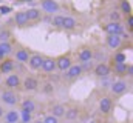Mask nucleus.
I'll return each mask as SVG.
<instances>
[{
  "mask_svg": "<svg viewBox=\"0 0 133 123\" xmlns=\"http://www.w3.org/2000/svg\"><path fill=\"white\" fill-rule=\"evenodd\" d=\"M105 43L110 49L115 51V49H119L122 46V39H121V35H107Z\"/></svg>",
  "mask_w": 133,
  "mask_h": 123,
  "instance_id": "nucleus-15",
  "label": "nucleus"
},
{
  "mask_svg": "<svg viewBox=\"0 0 133 123\" xmlns=\"http://www.w3.org/2000/svg\"><path fill=\"white\" fill-rule=\"evenodd\" d=\"M65 109H66V106L64 103H53L51 108H50V114L57 117V119H62L64 114H65Z\"/></svg>",
  "mask_w": 133,
  "mask_h": 123,
  "instance_id": "nucleus-18",
  "label": "nucleus"
},
{
  "mask_svg": "<svg viewBox=\"0 0 133 123\" xmlns=\"http://www.w3.org/2000/svg\"><path fill=\"white\" fill-rule=\"evenodd\" d=\"M12 51H14V46L9 42H0V60L9 57L12 54Z\"/></svg>",
  "mask_w": 133,
  "mask_h": 123,
  "instance_id": "nucleus-19",
  "label": "nucleus"
},
{
  "mask_svg": "<svg viewBox=\"0 0 133 123\" xmlns=\"http://www.w3.org/2000/svg\"><path fill=\"white\" fill-rule=\"evenodd\" d=\"M79 116H81V109H79V106H70V108H66L65 114H64V117H65L66 120H70V122L77 120Z\"/></svg>",
  "mask_w": 133,
  "mask_h": 123,
  "instance_id": "nucleus-21",
  "label": "nucleus"
},
{
  "mask_svg": "<svg viewBox=\"0 0 133 123\" xmlns=\"http://www.w3.org/2000/svg\"><path fill=\"white\" fill-rule=\"evenodd\" d=\"M22 88L26 92H34L39 89V80L33 77V75H26L23 80H22Z\"/></svg>",
  "mask_w": 133,
  "mask_h": 123,
  "instance_id": "nucleus-8",
  "label": "nucleus"
},
{
  "mask_svg": "<svg viewBox=\"0 0 133 123\" xmlns=\"http://www.w3.org/2000/svg\"><path fill=\"white\" fill-rule=\"evenodd\" d=\"M3 120H5V123H19L20 122V114H19V111H16V109L6 111V112L3 114Z\"/></svg>",
  "mask_w": 133,
  "mask_h": 123,
  "instance_id": "nucleus-20",
  "label": "nucleus"
},
{
  "mask_svg": "<svg viewBox=\"0 0 133 123\" xmlns=\"http://www.w3.org/2000/svg\"><path fill=\"white\" fill-rule=\"evenodd\" d=\"M93 72H95L96 77H99V79H105V77H108V75L111 74V69H110V65H108V63H105V62H99V63L95 66Z\"/></svg>",
  "mask_w": 133,
  "mask_h": 123,
  "instance_id": "nucleus-9",
  "label": "nucleus"
},
{
  "mask_svg": "<svg viewBox=\"0 0 133 123\" xmlns=\"http://www.w3.org/2000/svg\"><path fill=\"white\" fill-rule=\"evenodd\" d=\"M25 14H26V17H28L30 22H37V20L42 19V12H40V9H37V8H30V9H26Z\"/></svg>",
  "mask_w": 133,
  "mask_h": 123,
  "instance_id": "nucleus-25",
  "label": "nucleus"
},
{
  "mask_svg": "<svg viewBox=\"0 0 133 123\" xmlns=\"http://www.w3.org/2000/svg\"><path fill=\"white\" fill-rule=\"evenodd\" d=\"M30 56H31V52H30L28 48H19V49H16V52H14V59L19 62V63H28Z\"/></svg>",
  "mask_w": 133,
  "mask_h": 123,
  "instance_id": "nucleus-16",
  "label": "nucleus"
},
{
  "mask_svg": "<svg viewBox=\"0 0 133 123\" xmlns=\"http://www.w3.org/2000/svg\"><path fill=\"white\" fill-rule=\"evenodd\" d=\"M19 94L12 89H3L0 94V100L3 102V105H8V106H16L19 103Z\"/></svg>",
  "mask_w": 133,
  "mask_h": 123,
  "instance_id": "nucleus-1",
  "label": "nucleus"
},
{
  "mask_svg": "<svg viewBox=\"0 0 133 123\" xmlns=\"http://www.w3.org/2000/svg\"><path fill=\"white\" fill-rule=\"evenodd\" d=\"M9 37H11V34H9V31H0V42H8L9 40Z\"/></svg>",
  "mask_w": 133,
  "mask_h": 123,
  "instance_id": "nucleus-32",
  "label": "nucleus"
},
{
  "mask_svg": "<svg viewBox=\"0 0 133 123\" xmlns=\"http://www.w3.org/2000/svg\"><path fill=\"white\" fill-rule=\"evenodd\" d=\"M125 25H127V28L132 31L133 29V16H125Z\"/></svg>",
  "mask_w": 133,
  "mask_h": 123,
  "instance_id": "nucleus-33",
  "label": "nucleus"
},
{
  "mask_svg": "<svg viewBox=\"0 0 133 123\" xmlns=\"http://www.w3.org/2000/svg\"><path fill=\"white\" fill-rule=\"evenodd\" d=\"M90 123H96V122H90Z\"/></svg>",
  "mask_w": 133,
  "mask_h": 123,
  "instance_id": "nucleus-39",
  "label": "nucleus"
},
{
  "mask_svg": "<svg viewBox=\"0 0 133 123\" xmlns=\"http://www.w3.org/2000/svg\"><path fill=\"white\" fill-rule=\"evenodd\" d=\"M56 59V69H59L61 72H65L66 69L73 65V59H71V54L66 52V54H61L59 57H54Z\"/></svg>",
  "mask_w": 133,
  "mask_h": 123,
  "instance_id": "nucleus-2",
  "label": "nucleus"
},
{
  "mask_svg": "<svg viewBox=\"0 0 133 123\" xmlns=\"http://www.w3.org/2000/svg\"><path fill=\"white\" fill-rule=\"evenodd\" d=\"M95 57V52H93V48L91 46H82L77 52V60L79 63H87V62H91Z\"/></svg>",
  "mask_w": 133,
  "mask_h": 123,
  "instance_id": "nucleus-6",
  "label": "nucleus"
},
{
  "mask_svg": "<svg viewBox=\"0 0 133 123\" xmlns=\"http://www.w3.org/2000/svg\"><path fill=\"white\" fill-rule=\"evenodd\" d=\"M20 108L23 109V111H28V112H36V109H37V103L34 102L33 98H23L22 100V103H20Z\"/></svg>",
  "mask_w": 133,
  "mask_h": 123,
  "instance_id": "nucleus-23",
  "label": "nucleus"
},
{
  "mask_svg": "<svg viewBox=\"0 0 133 123\" xmlns=\"http://www.w3.org/2000/svg\"><path fill=\"white\" fill-rule=\"evenodd\" d=\"M40 8H42V11H45L46 14H51V16L61 9L59 3H57L56 0H42V3H40Z\"/></svg>",
  "mask_w": 133,
  "mask_h": 123,
  "instance_id": "nucleus-10",
  "label": "nucleus"
},
{
  "mask_svg": "<svg viewBox=\"0 0 133 123\" xmlns=\"http://www.w3.org/2000/svg\"><path fill=\"white\" fill-rule=\"evenodd\" d=\"M42 122L43 123H59V119L54 117V116H51V114H46V116L42 119Z\"/></svg>",
  "mask_w": 133,
  "mask_h": 123,
  "instance_id": "nucleus-31",
  "label": "nucleus"
},
{
  "mask_svg": "<svg viewBox=\"0 0 133 123\" xmlns=\"http://www.w3.org/2000/svg\"><path fill=\"white\" fill-rule=\"evenodd\" d=\"M40 69H42L45 74L54 72V71H56V59H54V57H50V56H43V62H42Z\"/></svg>",
  "mask_w": 133,
  "mask_h": 123,
  "instance_id": "nucleus-12",
  "label": "nucleus"
},
{
  "mask_svg": "<svg viewBox=\"0 0 133 123\" xmlns=\"http://www.w3.org/2000/svg\"><path fill=\"white\" fill-rule=\"evenodd\" d=\"M102 29L107 32V35H121L124 32V26L121 22H108L102 26Z\"/></svg>",
  "mask_w": 133,
  "mask_h": 123,
  "instance_id": "nucleus-4",
  "label": "nucleus"
},
{
  "mask_svg": "<svg viewBox=\"0 0 133 123\" xmlns=\"http://www.w3.org/2000/svg\"><path fill=\"white\" fill-rule=\"evenodd\" d=\"M127 62V56L124 52H116L113 56V63H125Z\"/></svg>",
  "mask_w": 133,
  "mask_h": 123,
  "instance_id": "nucleus-29",
  "label": "nucleus"
},
{
  "mask_svg": "<svg viewBox=\"0 0 133 123\" xmlns=\"http://www.w3.org/2000/svg\"><path fill=\"white\" fill-rule=\"evenodd\" d=\"M14 59L11 57H6V59H2L0 62V74H12L14 68H16V63Z\"/></svg>",
  "mask_w": 133,
  "mask_h": 123,
  "instance_id": "nucleus-13",
  "label": "nucleus"
},
{
  "mask_svg": "<svg viewBox=\"0 0 133 123\" xmlns=\"http://www.w3.org/2000/svg\"><path fill=\"white\" fill-rule=\"evenodd\" d=\"M76 28H77V20H76L74 17H71V16H65L62 29H65V31H73V29H76Z\"/></svg>",
  "mask_w": 133,
  "mask_h": 123,
  "instance_id": "nucleus-24",
  "label": "nucleus"
},
{
  "mask_svg": "<svg viewBox=\"0 0 133 123\" xmlns=\"http://www.w3.org/2000/svg\"><path fill=\"white\" fill-rule=\"evenodd\" d=\"M119 12H122L124 16H130L132 14V5H130L129 0H121V11Z\"/></svg>",
  "mask_w": 133,
  "mask_h": 123,
  "instance_id": "nucleus-27",
  "label": "nucleus"
},
{
  "mask_svg": "<svg viewBox=\"0 0 133 123\" xmlns=\"http://www.w3.org/2000/svg\"><path fill=\"white\" fill-rule=\"evenodd\" d=\"M125 75H129V77L133 75V66L132 65H127V74H125Z\"/></svg>",
  "mask_w": 133,
  "mask_h": 123,
  "instance_id": "nucleus-35",
  "label": "nucleus"
},
{
  "mask_svg": "<svg viewBox=\"0 0 133 123\" xmlns=\"http://www.w3.org/2000/svg\"><path fill=\"white\" fill-rule=\"evenodd\" d=\"M110 69L113 71L115 75L124 77L127 74V63H113V66H110Z\"/></svg>",
  "mask_w": 133,
  "mask_h": 123,
  "instance_id": "nucleus-22",
  "label": "nucleus"
},
{
  "mask_svg": "<svg viewBox=\"0 0 133 123\" xmlns=\"http://www.w3.org/2000/svg\"><path fill=\"white\" fill-rule=\"evenodd\" d=\"M42 62H43V56L39 54V52H33L28 59V66L33 69V71H39L40 66H42Z\"/></svg>",
  "mask_w": 133,
  "mask_h": 123,
  "instance_id": "nucleus-14",
  "label": "nucleus"
},
{
  "mask_svg": "<svg viewBox=\"0 0 133 123\" xmlns=\"http://www.w3.org/2000/svg\"><path fill=\"white\" fill-rule=\"evenodd\" d=\"M33 123H43V122H42V120H34Z\"/></svg>",
  "mask_w": 133,
  "mask_h": 123,
  "instance_id": "nucleus-37",
  "label": "nucleus"
},
{
  "mask_svg": "<svg viewBox=\"0 0 133 123\" xmlns=\"http://www.w3.org/2000/svg\"><path fill=\"white\" fill-rule=\"evenodd\" d=\"M64 19H65V16L56 14V16L53 17V20H51V25H53L56 29H62V26H64Z\"/></svg>",
  "mask_w": 133,
  "mask_h": 123,
  "instance_id": "nucleus-26",
  "label": "nucleus"
},
{
  "mask_svg": "<svg viewBox=\"0 0 133 123\" xmlns=\"http://www.w3.org/2000/svg\"><path fill=\"white\" fill-rule=\"evenodd\" d=\"M14 23H16L19 28H25V26L30 25V20H28L25 11H17V12L14 14Z\"/></svg>",
  "mask_w": 133,
  "mask_h": 123,
  "instance_id": "nucleus-17",
  "label": "nucleus"
},
{
  "mask_svg": "<svg viewBox=\"0 0 133 123\" xmlns=\"http://www.w3.org/2000/svg\"><path fill=\"white\" fill-rule=\"evenodd\" d=\"M108 19H110V22H121V12L113 9L108 12Z\"/></svg>",
  "mask_w": 133,
  "mask_h": 123,
  "instance_id": "nucleus-30",
  "label": "nucleus"
},
{
  "mask_svg": "<svg viewBox=\"0 0 133 123\" xmlns=\"http://www.w3.org/2000/svg\"><path fill=\"white\" fill-rule=\"evenodd\" d=\"M110 89H111V94L113 95H122V94H125L127 89H129V83L124 79H118V80H115L110 85Z\"/></svg>",
  "mask_w": 133,
  "mask_h": 123,
  "instance_id": "nucleus-3",
  "label": "nucleus"
},
{
  "mask_svg": "<svg viewBox=\"0 0 133 123\" xmlns=\"http://www.w3.org/2000/svg\"><path fill=\"white\" fill-rule=\"evenodd\" d=\"M99 111H101V114H104V116H108L113 111V100L108 95H104L99 100Z\"/></svg>",
  "mask_w": 133,
  "mask_h": 123,
  "instance_id": "nucleus-11",
  "label": "nucleus"
},
{
  "mask_svg": "<svg viewBox=\"0 0 133 123\" xmlns=\"http://www.w3.org/2000/svg\"><path fill=\"white\" fill-rule=\"evenodd\" d=\"M82 72H84V68L81 66V63H73L65 71L64 75H65L66 80H76V79H79L82 75Z\"/></svg>",
  "mask_w": 133,
  "mask_h": 123,
  "instance_id": "nucleus-5",
  "label": "nucleus"
},
{
  "mask_svg": "<svg viewBox=\"0 0 133 123\" xmlns=\"http://www.w3.org/2000/svg\"><path fill=\"white\" fill-rule=\"evenodd\" d=\"M19 114H20V122H22V123H31V122H33V114H31V112L20 109V111H19Z\"/></svg>",
  "mask_w": 133,
  "mask_h": 123,
  "instance_id": "nucleus-28",
  "label": "nucleus"
},
{
  "mask_svg": "<svg viewBox=\"0 0 133 123\" xmlns=\"http://www.w3.org/2000/svg\"><path fill=\"white\" fill-rule=\"evenodd\" d=\"M3 114H5V112H3V106H2V105H0V119H2V117H3Z\"/></svg>",
  "mask_w": 133,
  "mask_h": 123,
  "instance_id": "nucleus-36",
  "label": "nucleus"
},
{
  "mask_svg": "<svg viewBox=\"0 0 133 123\" xmlns=\"http://www.w3.org/2000/svg\"><path fill=\"white\" fill-rule=\"evenodd\" d=\"M43 91H45V92H53V91H54V88H53V85H51V83H46V85H45V88H43Z\"/></svg>",
  "mask_w": 133,
  "mask_h": 123,
  "instance_id": "nucleus-34",
  "label": "nucleus"
},
{
  "mask_svg": "<svg viewBox=\"0 0 133 123\" xmlns=\"http://www.w3.org/2000/svg\"><path fill=\"white\" fill-rule=\"evenodd\" d=\"M5 86H6V89H12V91H16L17 88H20L22 86L20 75L19 74H8V77L5 79Z\"/></svg>",
  "mask_w": 133,
  "mask_h": 123,
  "instance_id": "nucleus-7",
  "label": "nucleus"
},
{
  "mask_svg": "<svg viewBox=\"0 0 133 123\" xmlns=\"http://www.w3.org/2000/svg\"><path fill=\"white\" fill-rule=\"evenodd\" d=\"M19 2H33V0H19Z\"/></svg>",
  "mask_w": 133,
  "mask_h": 123,
  "instance_id": "nucleus-38",
  "label": "nucleus"
}]
</instances>
